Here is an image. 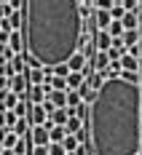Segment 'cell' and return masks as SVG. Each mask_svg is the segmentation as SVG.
<instances>
[{
	"mask_svg": "<svg viewBox=\"0 0 142 155\" xmlns=\"http://www.w3.org/2000/svg\"><path fill=\"white\" fill-rule=\"evenodd\" d=\"M27 88H30V83H27V78H24V75L11 78V94H16L22 102H24V94H27Z\"/></svg>",
	"mask_w": 142,
	"mask_h": 155,
	"instance_id": "obj_6",
	"label": "cell"
},
{
	"mask_svg": "<svg viewBox=\"0 0 142 155\" xmlns=\"http://www.w3.org/2000/svg\"><path fill=\"white\" fill-rule=\"evenodd\" d=\"M121 24H123V30H126V32L140 30V27H142V24H140V16H137V14H126L123 19H121Z\"/></svg>",
	"mask_w": 142,
	"mask_h": 155,
	"instance_id": "obj_19",
	"label": "cell"
},
{
	"mask_svg": "<svg viewBox=\"0 0 142 155\" xmlns=\"http://www.w3.org/2000/svg\"><path fill=\"white\" fill-rule=\"evenodd\" d=\"M27 102L35 104V107H40V104L46 102V91H43V86H30V88H27Z\"/></svg>",
	"mask_w": 142,
	"mask_h": 155,
	"instance_id": "obj_7",
	"label": "cell"
},
{
	"mask_svg": "<svg viewBox=\"0 0 142 155\" xmlns=\"http://www.w3.org/2000/svg\"><path fill=\"white\" fill-rule=\"evenodd\" d=\"M0 102H3V104H0V107L3 110H16L19 107V102H22V99H19V96H16V94H3V96H0Z\"/></svg>",
	"mask_w": 142,
	"mask_h": 155,
	"instance_id": "obj_18",
	"label": "cell"
},
{
	"mask_svg": "<svg viewBox=\"0 0 142 155\" xmlns=\"http://www.w3.org/2000/svg\"><path fill=\"white\" fill-rule=\"evenodd\" d=\"M94 24H96V30H107V27L113 24L110 11H96V14H94Z\"/></svg>",
	"mask_w": 142,
	"mask_h": 155,
	"instance_id": "obj_10",
	"label": "cell"
},
{
	"mask_svg": "<svg viewBox=\"0 0 142 155\" xmlns=\"http://www.w3.org/2000/svg\"><path fill=\"white\" fill-rule=\"evenodd\" d=\"M86 64H89V59H86V56L78 51V54H75V56L67 62V67H70V72H83V67H86Z\"/></svg>",
	"mask_w": 142,
	"mask_h": 155,
	"instance_id": "obj_13",
	"label": "cell"
},
{
	"mask_svg": "<svg viewBox=\"0 0 142 155\" xmlns=\"http://www.w3.org/2000/svg\"><path fill=\"white\" fill-rule=\"evenodd\" d=\"M140 75H142V70H140Z\"/></svg>",
	"mask_w": 142,
	"mask_h": 155,
	"instance_id": "obj_34",
	"label": "cell"
},
{
	"mask_svg": "<svg viewBox=\"0 0 142 155\" xmlns=\"http://www.w3.org/2000/svg\"><path fill=\"white\" fill-rule=\"evenodd\" d=\"M16 11L14 5H11V0H0V19H11Z\"/></svg>",
	"mask_w": 142,
	"mask_h": 155,
	"instance_id": "obj_23",
	"label": "cell"
},
{
	"mask_svg": "<svg viewBox=\"0 0 142 155\" xmlns=\"http://www.w3.org/2000/svg\"><path fill=\"white\" fill-rule=\"evenodd\" d=\"M16 144H19V137H16V134H14V128H11V131L5 134V139H3V150H14Z\"/></svg>",
	"mask_w": 142,
	"mask_h": 155,
	"instance_id": "obj_25",
	"label": "cell"
},
{
	"mask_svg": "<svg viewBox=\"0 0 142 155\" xmlns=\"http://www.w3.org/2000/svg\"><path fill=\"white\" fill-rule=\"evenodd\" d=\"M8 21H11V30H14V32H19V30H24V8H22V11H16V14L11 16V19H8Z\"/></svg>",
	"mask_w": 142,
	"mask_h": 155,
	"instance_id": "obj_20",
	"label": "cell"
},
{
	"mask_svg": "<svg viewBox=\"0 0 142 155\" xmlns=\"http://www.w3.org/2000/svg\"><path fill=\"white\" fill-rule=\"evenodd\" d=\"M94 46H96V51H105V54L113 48V38L107 35V30H99L94 35Z\"/></svg>",
	"mask_w": 142,
	"mask_h": 155,
	"instance_id": "obj_8",
	"label": "cell"
},
{
	"mask_svg": "<svg viewBox=\"0 0 142 155\" xmlns=\"http://www.w3.org/2000/svg\"><path fill=\"white\" fill-rule=\"evenodd\" d=\"M86 83H89V80L80 75V72H73V75L67 78V94H70V91H78L80 86H86Z\"/></svg>",
	"mask_w": 142,
	"mask_h": 155,
	"instance_id": "obj_15",
	"label": "cell"
},
{
	"mask_svg": "<svg viewBox=\"0 0 142 155\" xmlns=\"http://www.w3.org/2000/svg\"><path fill=\"white\" fill-rule=\"evenodd\" d=\"M27 120H30L32 128H35V126H46L48 112H46L43 107H35V104H30V115H27Z\"/></svg>",
	"mask_w": 142,
	"mask_h": 155,
	"instance_id": "obj_4",
	"label": "cell"
},
{
	"mask_svg": "<svg viewBox=\"0 0 142 155\" xmlns=\"http://www.w3.org/2000/svg\"><path fill=\"white\" fill-rule=\"evenodd\" d=\"M51 75H54V78H62V80H67L73 72H70V67H67V64H59V67H54V70H51Z\"/></svg>",
	"mask_w": 142,
	"mask_h": 155,
	"instance_id": "obj_26",
	"label": "cell"
},
{
	"mask_svg": "<svg viewBox=\"0 0 142 155\" xmlns=\"http://www.w3.org/2000/svg\"><path fill=\"white\" fill-rule=\"evenodd\" d=\"M0 128H3V126H0Z\"/></svg>",
	"mask_w": 142,
	"mask_h": 155,
	"instance_id": "obj_35",
	"label": "cell"
},
{
	"mask_svg": "<svg viewBox=\"0 0 142 155\" xmlns=\"http://www.w3.org/2000/svg\"><path fill=\"white\" fill-rule=\"evenodd\" d=\"M48 155H67L62 150V144H48Z\"/></svg>",
	"mask_w": 142,
	"mask_h": 155,
	"instance_id": "obj_28",
	"label": "cell"
},
{
	"mask_svg": "<svg viewBox=\"0 0 142 155\" xmlns=\"http://www.w3.org/2000/svg\"><path fill=\"white\" fill-rule=\"evenodd\" d=\"M140 38H142V27H140Z\"/></svg>",
	"mask_w": 142,
	"mask_h": 155,
	"instance_id": "obj_32",
	"label": "cell"
},
{
	"mask_svg": "<svg viewBox=\"0 0 142 155\" xmlns=\"http://www.w3.org/2000/svg\"><path fill=\"white\" fill-rule=\"evenodd\" d=\"M80 104H83V96H80L78 91H70V94H67V107H70V110L80 107Z\"/></svg>",
	"mask_w": 142,
	"mask_h": 155,
	"instance_id": "obj_24",
	"label": "cell"
},
{
	"mask_svg": "<svg viewBox=\"0 0 142 155\" xmlns=\"http://www.w3.org/2000/svg\"><path fill=\"white\" fill-rule=\"evenodd\" d=\"M140 88H142V86H140Z\"/></svg>",
	"mask_w": 142,
	"mask_h": 155,
	"instance_id": "obj_36",
	"label": "cell"
},
{
	"mask_svg": "<svg viewBox=\"0 0 142 155\" xmlns=\"http://www.w3.org/2000/svg\"><path fill=\"white\" fill-rule=\"evenodd\" d=\"M140 155H142V153H140Z\"/></svg>",
	"mask_w": 142,
	"mask_h": 155,
	"instance_id": "obj_37",
	"label": "cell"
},
{
	"mask_svg": "<svg viewBox=\"0 0 142 155\" xmlns=\"http://www.w3.org/2000/svg\"><path fill=\"white\" fill-rule=\"evenodd\" d=\"M121 40H123V48H134V46H140L142 43V38H140V30H131V32H123V38H121Z\"/></svg>",
	"mask_w": 142,
	"mask_h": 155,
	"instance_id": "obj_12",
	"label": "cell"
},
{
	"mask_svg": "<svg viewBox=\"0 0 142 155\" xmlns=\"http://www.w3.org/2000/svg\"><path fill=\"white\" fill-rule=\"evenodd\" d=\"M78 11H80V19L83 21H91L94 19V5H91V0H83V3H78Z\"/></svg>",
	"mask_w": 142,
	"mask_h": 155,
	"instance_id": "obj_17",
	"label": "cell"
},
{
	"mask_svg": "<svg viewBox=\"0 0 142 155\" xmlns=\"http://www.w3.org/2000/svg\"><path fill=\"white\" fill-rule=\"evenodd\" d=\"M51 128H46V126H35V128H30V142L32 147H48L51 144V134H48Z\"/></svg>",
	"mask_w": 142,
	"mask_h": 155,
	"instance_id": "obj_3",
	"label": "cell"
},
{
	"mask_svg": "<svg viewBox=\"0 0 142 155\" xmlns=\"http://www.w3.org/2000/svg\"><path fill=\"white\" fill-rule=\"evenodd\" d=\"M64 128H67V134H70V137H75V134H78L80 128H86V123H83V120H78V118H70Z\"/></svg>",
	"mask_w": 142,
	"mask_h": 155,
	"instance_id": "obj_21",
	"label": "cell"
},
{
	"mask_svg": "<svg viewBox=\"0 0 142 155\" xmlns=\"http://www.w3.org/2000/svg\"><path fill=\"white\" fill-rule=\"evenodd\" d=\"M24 78H27L30 86H43V83H46V72H43V67H27Z\"/></svg>",
	"mask_w": 142,
	"mask_h": 155,
	"instance_id": "obj_5",
	"label": "cell"
},
{
	"mask_svg": "<svg viewBox=\"0 0 142 155\" xmlns=\"http://www.w3.org/2000/svg\"><path fill=\"white\" fill-rule=\"evenodd\" d=\"M67 155H75V153H67Z\"/></svg>",
	"mask_w": 142,
	"mask_h": 155,
	"instance_id": "obj_33",
	"label": "cell"
},
{
	"mask_svg": "<svg viewBox=\"0 0 142 155\" xmlns=\"http://www.w3.org/2000/svg\"><path fill=\"white\" fill-rule=\"evenodd\" d=\"M91 155H140L142 153V88L123 78H107L89 107Z\"/></svg>",
	"mask_w": 142,
	"mask_h": 155,
	"instance_id": "obj_1",
	"label": "cell"
},
{
	"mask_svg": "<svg viewBox=\"0 0 142 155\" xmlns=\"http://www.w3.org/2000/svg\"><path fill=\"white\" fill-rule=\"evenodd\" d=\"M67 120H70V115H67V110H54L51 115H48V123L51 126H67Z\"/></svg>",
	"mask_w": 142,
	"mask_h": 155,
	"instance_id": "obj_11",
	"label": "cell"
},
{
	"mask_svg": "<svg viewBox=\"0 0 142 155\" xmlns=\"http://www.w3.org/2000/svg\"><path fill=\"white\" fill-rule=\"evenodd\" d=\"M78 147H80V142L75 139V137H70V134L64 137V142H62V150H64V153H75Z\"/></svg>",
	"mask_w": 142,
	"mask_h": 155,
	"instance_id": "obj_22",
	"label": "cell"
},
{
	"mask_svg": "<svg viewBox=\"0 0 142 155\" xmlns=\"http://www.w3.org/2000/svg\"><path fill=\"white\" fill-rule=\"evenodd\" d=\"M0 155H3V144H0Z\"/></svg>",
	"mask_w": 142,
	"mask_h": 155,
	"instance_id": "obj_31",
	"label": "cell"
},
{
	"mask_svg": "<svg viewBox=\"0 0 142 155\" xmlns=\"http://www.w3.org/2000/svg\"><path fill=\"white\" fill-rule=\"evenodd\" d=\"M121 70H123V72H140L142 70V64H140V59H134V56H123V59H121Z\"/></svg>",
	"mask_w": 142,
	"mask_h": 155,
	"instance_id": "obj_14",
	"label": "cell"
},
{
	"mask_svg": "<svg viewBox=\"0 0 142 155\" xmlns=\"http://www.w3.org/2000/svg\"><path fill=\"white\" fill-rule=\"evenodd\" d=\"M30 155H48V147H32Z\"/></svg>",
	"mask_w": 142,
	"mask_h": 155,
	"instance_id": "obj_29",
	"label": "cell"
},
{
	"mask_svg": "<svg viewBox=\"0 0 142 155\" xmlns=\"http://www.w3.org/2000/svg\"><path fill=\"white\" fill-rule=\"evenodd\" d=\"M16 123H19V115L14 110H5V128H14Z\"/></svg>",
	"mask_w": 142,
	"mask_h": 155,
	"instance_id": "obj_27",
	"label": "cell"
},
{
	"mask_svg": "<svg viewBox=\"0 0 142 155\" xmlns=\"http://www.w3.org/2000/svg\"><path fill=\"white\" fill-rule=\"evenodd\" d=\"M3 155H16V153H14V150H3Z\"/></svg>",
	"mask_w": 142,
	"mask_h": 155,
	"instance_id": "obj_30",
	"label": "cell"
},
{
	"mask_svg": "<svg viewBox=\"0 0 142 155\" xmlns=\"http://www.w3.org/2000/svg\"><path fill=\"white\" fill-rule=\"evenodd\" d=\"M8 48H11V51H14L16 56H19V54H22V48H24V35H22V32H11Z\"/></svg>",
	"mask_w": 142,
	"mask_h": 155,
	"instance_id": "obj_16",
	"label": "cell"
},
{
	"mask_svg": "<svg viewBox=\"0 0 142 155\" xmlns=\"http://www.w3.org/2000/svg\"><path fill=\"white\" fill-rule=\"evenodd\" d=\"M46 102H51L56 110H64V107H67V94H64V91H51L46 96Z\"/></svg>",
	"mask_w": 142,
	"mask_h": 155,
	"instance_id": "obj_9",
	"label": "cell"
},
{
	"mask_svg": "<svg viewBox=\"0 0 142 155\" xmlns=\"http://www.w3.org/2000/svg\"><path fill=\"white\" fill-rule=\"evenodd\" d=\"M83 19L78 0H27L24 3V54L30 67L54 70L67 64L80 48Z\"/></svg>",
	"mask_w": 142,
	"mask_h": 155,
	"instance_id": "obj_2",
	"label": "cell"
}]
</instances>
